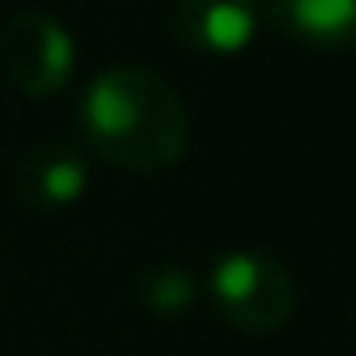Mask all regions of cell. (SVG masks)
Instances as JSON below:
<instances>
[{
	"instance_id": "obj_1",
	"label": "cell",
	"mask_w": 356,
	"mask_h": 356,
	"mask_svg": "<svg viewBox=\"0 0 356 356\" xmlns=\"http://www.w3.org/2000/svg\"><path fill=\"white\" fill-rule=\"evenodd\" d=\"M77 131L95 158L131 176H158L190 149V113L167 77L140 63H108L81 86Z\"/></svg>"
},
{
	"instance_id": "obj_2",
	"label": "cell",
	"mask_w": 356,
	"mask_h": 356,
	"mask_svg": "<svg viewBox=\"0 0 356 356\" xmlns=\"http://www.w3.org/2000/svg\"><path fill=\"white\" fill-rule=\"evenodd\" d=\"M212 312L235 334H275L293 321L298 280L266 248H226L203 275Z\"/></svg>"
},
{
	"instance_id": "obj_3",
	"label": "cell",
	"mask_w": 356,
	"mask_h": 356,
	"mask_svg": "<svg viewBox=\"0 0 356 356\" xmlns=\"http://www.w3.org/2000/svg\"><path fill=\"white\" fill-rule=\"evenodd\" d=\"M77 72V41L45 9H18L0 27V77L27 99H50Z\"/></svg>"
},
{
	"instance_id": "obj_4",
	"label": "cell",
	"mask_w": 356,
	"mask_h": 356,
	"mask_svg": "<svg viewBox=\"0 0 356 356\" xmlns=\"http://www.w3.org/2000/svg\"><path fill=\"white\" fill-rule=\"evenodd\" d=\"M261 32V0H176L172 36L194 54L235 59Z\"/></svg>"
},
{
	"instance_id": "obj_5",
	"label": "cell",
	"mask_w": 356,
	"mask_h": 356,
	"mask_svg": "<svg viewBox=\"0 0 356 356\" xmlns=\"http://www.w3.org/2000/svg\"><path fill=\"white\" fill-rule=\"evenodd\" d=\"M14 190L27 208L36 212H63L77 208L81 194L90 190V163L77 145H63V140H45V145L27 149L18 158L14 172Z\"/></svg>"
},
{
	"instance_id": "obj_6",
	"label": "cell",
	"mask_w": 356,
	"mask_h": 356,
	"mask_svg": "<svg viewBox=\"0 0 356 356\" xmlns=\"http://www.w3.org/2000/svg\"><path fill=\"white\" fill-rule=\"evenodd\" d=\"M261 14L280 36L307 50L356 45V0H261Z\"/></svg>"
},
{
	"instance_id": "obj_7",
	"label": "cell",
	"mask_w": 356,
	"mask_h": 356,
	"mask_svg": "<svg viewBox=\"0 0 356 356\" xmlns=\"http://www.w3.org/2000/svg\"><path fill=\"white\" fill-rule=\"evenodd\" d=\"M136 298L154 316H181L199 298V280L176 261H154V266H145L136 275Z\"/></svg>"
}]
</instances>
